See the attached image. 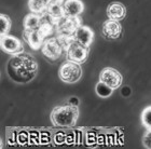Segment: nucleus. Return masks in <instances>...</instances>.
Here are the masks:
<instances>
[{
  "instance_id": "1",
  "label": "nucleus",
  "mask_w": 151,
  "mask_h": 149,
  "mask_svg": "<svg viewBox=\"0 0 151 149\" xmlns=\"http://www.w3.org/2000/svg\"><path fill=\"white\" fill-rule=\"evenodd\" d=\"M38 71V64L35 57L30 54L22 52L12 55L6 64V73L13 81L26 83L35 78Z\"/></svg>"
},
{
  "instance_id": "2",
  "label": "nucleus",
  "mask_w": 151,
  "mask_h": 149,
  "mask_svg": "<svg viewBox=\"0 0 151 149\" xmlns=\"http://www.w3.org/2000/svg\"><path fill=\"white\" fill-rule=\"evenodd\" d=\"M78 106L69 104L55 107L51 112V120L55 127H73L78 120Z\"/></svg>"
},
{
  "instance_id": "3",
  "label": "nucleus",
  "mask_w": 151,
  "mask_h": 149,
  "mask_svg": "<svg viewBox=\"0 0 151 149\" xmlns=\"http://www.w3.org/2000/svg\"><path fill=\"white\" fill-rule=\"evenodd\" d=\"M58 75H60V78L63 82L76 83L81 78L82 69L80 67V64L68 60L60 66Z\"/></svg>"
},
{
  "instance_id": "4",
  "label": "nucleus",
  "mask_w": 151,
  "mask_h": 149,
  "mask_svg": "<svg viewBox=\"0 0 151 149\" xmlns=\"http://www.w3.org/2000/svg\"><path fill=\"white\" fill-rule=\"evenodd\" d=\"M0 45L6 53L11 55H16L24 52V45L19 39L15 38L14 36H11L9 34L1 35L0 39Z\"/></svg>"
},
{
  "instance_id": "5",
  "label": "nucleus",
  "mask_w": 151,
  "mask_h": 149,
  "mask_svg": "<svg viewBox=\"0 0 151 149\" xmlns=\"http://www.w3.org/2000/svg\"><path fill=\"white\" fill-rule=\"evenodd\" d=\"M66 53L67 60H73L78 64H82L88 60V54H90V47H85V45L75 41L70 45V48L68 49Z\"/></svg>"
},
{
  "instance_id": "6",
  "label": "nucleus",
  "mask_w": 151,
  "mask_h": 149,
  "mask_svg": "<svg viewBox=\"0 0 151 149\" xmlns=\"http://www.w3.org/2000/svg\"><path fill=\"white\" fill-rule=\"evenodd\" d=\"M99 81L106 83L107 86H109L111 89L116 90L118 89L121 83H122V76L121 73L114 68L111 67H106L101 70L99 73Z\"/></svg>"
},
{
  "instance_id": "7",
  "label": "nucleus",
  "mask_w": 151,
  "mask_h": 149,
  "mask_svg": "<svg viewBox=\"0 0 151 149\" xmlns=\"http://www.w3.org/2000/svg\"><path fill=\"white\" fill-rule=\"evenodd\" d=\"M81 26V19L78 16H65L55 27L57 34L73 35L76 30Z\"/></svg>"
},
{
  "instance_id": "8",
  "label": "nucleus",
  "mask_w": 151,
  "mask_h": 149,
  "mask_svg": "<svg viewBox=\"0 0 151 149\" xmlns=\"http://www.w3.org/2000/svg\"><path fill=\"white\" fill-rule=\"evenodd\" d=\"M123 28L122 25L119 23V21L114 19H108L104 22L101 26V35L107 40H116L119 39L122 35Z\"/></svg>"
},
{
  "instance_id": "9",
  "label": "nucleus",
  "mask_w": 151,
  "mask_h": 149,
  "mask_svg": "<svg viewBox=\"0 0 151 149\" xmlns=\"http://www.w3.org/2000/svg\"><path fill=\"white\" fill-rule=\"evenodd\" d=\"M41 51H42L44 56L47 57L49 60H57L62 55L64 50L57 41L56 37H54V38H47L44 40Z\"/></svg>"
},
{
  "instance_id": "10",
  "label": "nucleus",
  "mask_w": 151,
  "mask_h": 149,
  "mask_svg": "<svg viewBox=\"0 0 151 149\" xmlns=\"http://www.w3.org/2000/svg\"><path fill=\"white\" fill-rule=\"evenodd\" d=\"M43 15L47 21H50L53 25L56 26L66 16L65 10H64V3L56 2V1L51 2L47 6V12L44 13Z\"/></svg>"
},
{
  "instance_id": "11",
  "label": "nucleus",
  "mask_w": 151,
  "mask_h": 149,
  "mask_svg": "<svg viewBox=\"0 0 151 149\" xmlns=\"http://www.w3.org/2000/svg\"><path fill=\"white\" fill-rule=\"evenodd\" d=\"M23 38L32 50H39L42 48L45 39L42 37L39 29H25L23 32Z\"/></svg>"
},
{
  "instance_id": "12",
  "label": "nucleus",
  "mask_w": 151,
  "mask_h": 149,
  "mask_svg": "<svg viewBox=\"0 0 151 149\" xmlns=\"http://www.w3.org/2000/svg\"><path fill=\"white\" fill-rule=\"evenodd\" d=\"M75 40L85 47H90L94 39V32L88 26L81 25L73 34Z\"/></svg>"
},
{
  "instance_id": "13",
  "label": "nucleus",
  "mask_w": 151,
  "mask_h": 149,
  "mask_svg": "<svg viewBox=\"0 0 151 149\" xmlns=\"http://www.w3.org/2000/svg\"><path fill=\"white\" fill-rule=\"evenodd\" d=\"M126 15V9L122 3L112 2L107 6V16L108 19L114 21H121Z\"/></svg>"
},
{
  "instance_id": "14",
  "label": "nucleus",
  "mask_w": 151,
  "mask_h": 149,
  "mask_svg": "<svg viewBox=\"0 0 151 149\" xmlns=\"http://www.w3.org/2000/svg\"><path fill=\"white\" fill-rule=\"evenodd\" d=\"M64 10L66 16H78L83 12L84 4L81 0H66L64 2Z\"/></svg>"
},
{
  "instance_id": "15",
  "label": "nucleus",
  "mask_w": 151,
  "mask_h": 149,
  "mask_svg": "<svg viewBox=\"0 0 151 149\" xmlns=\"http://www.w3.org/2000/svg\"><path fill=\"white\" fill-rule=\"evenodd\" d=\"M43 21V14L29 13L24 19V28L25 29H39Z\"/></svg>"
},
{
  "instance_id": "16",
  "label": "nucleus",
  "mask_w": 151,
  "mask_h": 149,
  "mask_svg": "<svg viewBox=\"0 0 151 149\" xmlns=\"http://www.w3.org/2000/svg\"><path fill=\"white\" fill-rule=\"evenodd\" d=\"M51 3V0H29V10L37 14H44L47 12V6Z\"/></svg>"
},
{
  "instance_id": "17",
  "label": "nucleus",
  "mask_w": 151,
  "mask_h": 149,
  "mask_svg": "<svg viewBox=\"0 0 151 149\" xmlns=\"http://www.w3.org/2000/svg\"><path fill=\"white\" fill-rule=\"evenodd\" d=\"M56 39L58 43L60 45V47L63 48V50L66 51V52L70 48V45L76 41L73 35H67V34H57Z\"/></svg>"
},
{
  "instance_id": "18",
  "label": "nucleus",
  "mask_w": 151,
  "mask_h": 149,
  "mask_svg": "<svg viewBox=\"0 0 151 149\" xmlns=\"http://www.w3.org/2000/svg\"><path fill=\"white\" fill-rule=\"evenodd\" d=\"M95 91H96V93H97V95L99 96V97H103V99H107V97H109V96L112 94L113 89H111L110 86H107L106 83L99 81V82L96 84Z\"/></svg>"
},
{
  "instance_id": "19",
  "label": "nucleus",
  "mask_w": 151,
  "mask_h": 149,
  "mask_svg": "<svg viewBox=\"0 0 151 149\" xmlns=\"http://www.w3.org/2000/svg\"><path fill=\"white\" fill-rule=\"evenodd\" d=\"M0 24H1V29H0V35H6L9 34L12 22L8 15L6 14H1L0 15Z\"/></svg>"
},
{
  "instance_id": "20",
  "label": "nucleus",
  "mask_w": 151,
  "mask_h": 149,
  "mask_svg": "<svg viewBox=\"0 0 151 149\" xmlns=\"http://www.w3.org/2000/svg\"><path fill=\"white\" fill-rule=\"evenodd\" d=\"M142 122L147 130H151V106L146 107L142 110Z\"/></svg>"
},
{
  "instance_id": "21",
  "label": "nucleus",
  "mask_w": 151,
  "mask_h": 149,
  "mask_svg": "<svg viewBox=\"0 0 151 149\" xmlns=\"http://www.w3.org/2000/svg\"><path fill=\"white\" fill-rule=\"evenodd\" d=\"M142 145L144 147L148 149H151V130H147L144 137H142Z\"/></svg>"
},
{
  "instance_id": "22",
  "label": "nucleus",
  "mask_w": 151,
  "mask_h": 149,
  "mask_svg": "<svg viewBox=\"0 0 151 149\" xmlns=\"http://www.w3.org/2000/svg\"><path fill=\"white\" fill-rule=\"evenodd\" d=\"M67 104L73 105V106H78V105H79V99H77V97H75V96H73V97H70V99H68V103H67Z\"/></svg>"
},
{
  "instance_id": "23",
  "label": "nucleus",
  "mask_w": 151,
  "mask_h": 149,
  "mask_svg": "<svg viewBox=\"0 0 151 149\" xmlns=\"http://www.w3.org/2000/svg\"><path fill=\"white\" fill-rule=\"evenodd\" d=\"M121 94H122L124 97H126V96H129V95H131V89H129V88H127V86L123 88L122 91H121Z\"/></svg>"
},
{
  "instance_id": "24",
  "label": "nucleus",
  "mask_w": 151,
  "mask_h": 149,
  "mask_svg": "<svg viewBox=\"0 0 151 149\" xmlns=\"http://www.w3.org/2000/svg\"><path fill=\"white\" fill-rule=\"evenodd\" d=\"M54 1H56V2H60V3H64V2H65L64 0H51V2H54Z\"/></svg>"
}]
</instances>
